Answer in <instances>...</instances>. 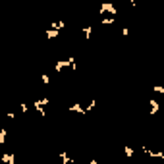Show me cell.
<instances>
[{
    "label": "cell",
    "mask_w": 164,
    "mask_h": 164,
    "mask_svg": "<svg viewBox=\"0 0 164 164\" xmlns=\"http://www.w3.org/2000/svg\"><path fill=\"white\" fill-rule=\"evenodd\" d=\"M98 12H101V14H110V16H116L118 10H116V6H114L112 2H102V4H101V10H98Z\"/></svg>",
    "instance_id": "cell-1"
},
{
    "label": "cell",
    "mask_w": 164,
    "mask_h": 164,
    "mask_svg": "<svg viewBox=\"0 0 164 164\" xmlns=\"http://www.w3.org/2000/svg\"><path fill=\"white\" fill-rule=\"evenodd\" d=\"M70 112H79V114H87V108H83L79 102H75V104H72L70 108H68Z\"/></svg>",
    "instance_id": "cell-2"
},
{
    "label": "cell",
    "mask_w": 164,
    "mask_h": 164,
    "mask_svg": "<svg viewBox=\"0 0 164 164\" xmlns=\"http://www.w3.org/2000/svg\"><path fill=\"white\" fill-rule=\"evenodd\" d=\"M149 106H151V108H149V114H157V112L160 110V104H158L157 101H149Z\"/></svg>",
    "instance_id": "cell-3"
},
{
    "label": "cell",
    "mask_w": 164,
    "mask_h": 164,
    "mask_svg": "<svg viewBox=\"0 0 164 164\" xmlns=\"http://www.w3.org/2000/svg\"><path fill=\"white\" fill-rule=\"evenodd\" d=\"M58 35H60V31H58V29H52V27L47 29V39H48V41H50V39H56Z\"/></svg>",
    "instance_id": "cell-4"
},
{
    "label": "cell",
    "mask_w": 164,
    "mask_h": 164,
    "mask_svg": "<svg viewBox=\"0 0 164 164\" xmlns=\"http://www.w3.org/2000/svg\"><path fill=\"white\" fill-rule=\"evenodd\" d=\"M114 21H116V16H110V17L102 16V17H101V25H112Z\"/></svg>",
    "instance_id": "cell-5"
},
{
    "label": "cell",
    "mask_w": 164,
    "mask_h": 164,
    "mask_svg": "<svg viewBox=\"0 0 164 164\" xmlns=\"http://www.w3.org/2000/svg\"><path fill=\"white\" fill-rule=\"evenodd\" d=\"M2 162H8V164H14V162H16V158H14V155H12V152H6V155L2 157Z\"/></svg>",
    "instance_id": "cell-6"
},
{
    "label": "cell",
    "mask_w": 164,
    "mask_h": 164,
    "mask_svg": "<svg viewBox=\"0 0 164 164\" xmlns=\"http://www.w3.org/2000/svg\"><path fill=\"white\" fill-rule=\"evenodd\" d=\"M91 33H93V25H87V27L83 29V37H85V41L91 39Z\"/></svg>",
    "instance_id": "cell-7"
},
{
    "label": "cell",
    "mask_w": 164,
    "mask_h": 164,
    "mask_svg": "<svg viewBox=\"0 0 164 164\" xmlns=\"http://www.w3.org/2000/svg\"><path fill=\"white\" fill-rule=\"evenodd\" d=\"M64 25H66L64 21H52V23H50V27H52V29H58V31H60V29H64Z\"/></svg>",
    "instance_id": "cell-8"
},
{
    "label": "cell",
    "mask_w": 164,
    "mask_h": 164,
    "mask_svg": "<svg viewBox=\"0 0 164 164\" xmlns=\"http://www.w3.org/2000/svg\"><path fill=\"white\" fill-rule=\"evenodd\" d=\"M60 160H62L64 164H72V158H70L68 155H66V152H64V151L60 152Z\"/></svg>",
    "instance_id": "cell-9"
},
{
    "label": "cell",
    "mask_w": 164,
    "mask_h": 164,
    "mask_svg": "<svg viewBox=\"0 0 164 164\" xmlns=\"http://www.w3.org/2000/svg\"><path fill=\"white\" fill-rule=\"evenodd\" d=\"M6 143V129H0V145Z\"/></svg>",
    "instance_id": "cell-10"
},
{
    "label": "cell",
    "mask_w": 164,
    "mask_h": 164,
    "mask_svg": "<svg viewBox=\"0 0 164 164\" xmlns=\"http://www.w3.org/2000/svg\"><path fill=\"white\" fill-rule=\"evenodd\" d=\"M124 155L126 157H133V149H131V147H124Z\"/></svg>",
    "instance_id": "cell-11"
},
{
    "label": "cell",
    "mask_w": 164,
    "mask_h": 164,
    "mask_svg": "<svg viewBox=\"0 0 164 164\" xmlns=\"http://www.w3.org/2000/svg\"><path fill=\"white\" fill-rule=\"evenodd\" d=\"M41 79H42V83H45V85H48V83H50V77H48L47 73H42V77H41Z\"/></svg>",
    "instance_id": "cell-12"
},
{
    "label": "cell",
    "mask_w": 164,
    "mask_h": 164,
    "mask_svg": "<svg viewBox=\"0 0 164 164\" xmlns=\"http://www.w3.org/2000/svg\"><path fill=\"white\" fill-rule=\"evenodd\" d=\"M19 108H21V112H27V110H29V106H27L25 102H21V104H19Z\"/></svg>",
    "instance_id": "cell-13"
},
{
    "label": "cell",
    "mask_w": 164,
    "mask_h": 164,
    "mask_svg": "<svg viewBox=\"0 0 164 164\" xmlns=\"http://www.w3.org/2000/svg\"><path fill=\"white\" fill-rule=\"evenodd\" d=\"M122 35H124V37H127V35H129V29H127V27H124V29H122Z\"/></svg>",
    "instance_id": "cell-14"
},
{
    "label": "cell",
    "mask_w": 164,
    "mask_h": 164,
    "mask_svg": "<svg viewBox=\"0 0 164 164\" xmlns=\"http://www.w3.org/2000/svg\"><path fill=\"white\" fill-rule=\"evenodd\" d=\"M129 2H131V6H133V8L137 6V0H129Z\"/></svg>",
    "instance_id": "cell-15"
}]
</instances>
